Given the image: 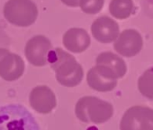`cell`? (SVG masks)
I'll return each instance as SVG.
<instances>
[{
	"label": "cell",
	"mask_w": 153,
	"mask_h": 130,
	"mask_svg": "<svg viewBox=\"0 0 153 130\" xmlns=\"http://www.w3.org/2000/svg\"><path fill=\"white\" fill-rule=\"evenodd\" d=\"M75 113L76 117L82 122L102 124L113 117L114 108L107 101L96 97L87 96L78 100Z\"/></svg>",
	"instance_id": "3957f363"
},
{
	"label": "cell",
	"mask_w": 153,
	"mask_h": 130,
	"mask_svg": "<svg viewBox=\"0 0 153 130\" xmlns=\"http://www.w3.org/2000/svg\"><path fill=\"white\" fill-rule=\"evenodd\" d=\"M138 89L144 97L153 99V67L145 71L139 78Z\"/></svg>",
	"instance_id": "9a60e30c"
},
{
	"label": "cell",
	"mask_w": 153,
	"mask_h": 130,
	"mask_svg": "<svg viewBox=\"0 0 153 130\" xmlns=\"http://www.w3.org/2000/svg\"><path fill=\"white\" fill-rule=\"evenodd\" d=\"M93 36L102 43H109L119 36L118 24L108 16H101L96 19L91 25Z\"/></svg>",
	"instance_id": "30bf717a"
},
{
	"label": "cell",
	"mask_w": 153,
	"mask_h": 130,
	"mask_svg": "<svg viewBox=\"0 0 153 130\" xmlns=\"http://www.w3.org/2000/svg\"><path fill=\"white\" fill-rule=\"evenodd\" d=\"M61 2L68 6V7H76L79 6V2L80 0H61Z\"/></svg>",
	"instance_id": "e0dca14e"
},
{
	"label": "cell",
	"mask_w": 153,
	"mask_h": 130,
	"mask_svg": "<svg viewBox=\"0 0 153 130\" xmlns=\"http://www.w3.org/2000/svg\"><path fill=\"white\" fill-rule=\"evenodd\" d=\"M117 75L111 69L97 64L88 71L87 76L89 87L100 92L113 90L117 85Z\"/></svg>",
	"instance_id": "8992f818"
},
{
	"label": "cell",
	"mask_w": 153,
	"mask_h": 130,
	"mask_svg": "<svg viewBox=\"0 0 153 130\" xmlns=\"http://www.w3.org/2000/svg\"><path fill=\"white\" fill-rule=\"evenodd\" d=\"M143 40L140 34L133 29L124 30L114 43V50L123 56L132 57L142 49Z\"/></svg>",
	"instance_id": "ba28073f"
},
{
	"label": "cell",
	"mask_w": 153,
	"mask_h": 130,
	"mask_svg": "<svg viewBox=\"0 0 153 130\" xmlns=\"http://www.w3.org/2000/svg\"><path fill=\"white\" fill-rule=\"evenodd\" d=\"M25 72L23 59L15 53L8 52L0 60V77L7 81L18 80Z\"/></svg>",
	"instance_id": "8fae6325"
},
{
	"label": "cell",
	"mask_w": 153,
	"mask_h": 130,
	"mask_svg": "<svg viewBox=\"0 0 153 130\" xmlns=\"http://www.w3.org/2000/svg\"><path fill=\"white\" fill-rule=\"evenodd\" d=\"M48 62L55 72L57 81L61 85L73 88L81 82L84 76L82 66L75 57L61 48H56L50 52Z\"/></svg>",
	"instance_id": "6da1fadb"
},
{
	"label": "cell",
	"mask_w": 153,
	"mask_h": 130,
	"mask_svg": "<svg viewBox=\"0 0 153 130\" xmlns=\"http://www.w3.org/2000/svg\"><path fill=\"white\" fill-rule=\"evenodd\" d=\"M51 51V43L44 35H36L31 38L25 48V54L28 61L37 67L48 62V56Z\"/></svg>",
	"instance_id": "52a82bcc"
},
{
	"label": "cell",
	"mask_w": 153,
	"mask_h": 130,
	"mask_svg": "<svg viewBox=\"0 0 153 130\" xmlns=\"http://www.w3.org/2000/svg\"><path fill=\"white\" fill-rule=\"evenodd\" d=\"M0 130H40L32 113L20 104L0 107Z\"/></svg>",
	"instance_id": "7a4b0ae2"
},
{
	"label": "cell",
	"mask_w": 153,
	"mask_h": 130,
	"mask_svg": "<svg viewBox=\"0 0 153 130\" xmlns=\"http://www.w3.org/2000/svg\"><path fill=\"white\" fill-rule=\"evenodd\" d=\"M97 65H104V66L111 69L119 78H123L126 72H127V67L126 63L118 55L111 52H105L100 53L96 61Z\"/></svg>",
	"instance_id": "4fadbf2b"
},
{
	"label": "cell",
	"mask_w": 153,
	"mask_h": 130,
	"mask_svg": "<svg viewBox=\"0 0 153 130\" xmlns=\"http://www.w3.org/2000/svg\"><path fill=\"white\" fill-rule=\"evenodd\" d=\"M29 101L31 107L41 114L51 113L57 105L54 92L45 85H40L33 88L30 93Z\"/></svg>",
	"instance_id": "9c48e42d"
},
{
	"label": "cell",
	"mask_w": 153,
	"mask_h": 130,
	"mask_svg": "<svg viewBox=\"0 0 153 130\" xmlns=\"http://www.w3.org/2000/svg\"><path fill=\"white\" fill-rule=\"evenodd\" d=\"M110 14L117 19H126L132 15L134 5L132 0H112L109 6Z\"/></svg>",
	"instance_id": "5bb4252c"
},
{
	"label": "cell",
	"mask_w": 153,
	"mask_h": 130,
	"mask_svg": "<svg viewBox=\"0 0 153 130\" xmlns=\"http://www.w3.org/2000/svg\"><path fill=\"white\" fill-rule=\"evenodd\" d=\"M105 0H80L79 7L88 15H95L100 12L104 7Z\"/></svg>",
	"instance_id": "2e32d148"
},
{
	"label": "cell",
	"mask_w": 153,
	"mask_h": 130,
	"mask_svg": "<svg viewBox=\"0 0 153 130\" xmlns=\"http://www.w3.org/2000/svg\"><path fill=\"white\" fill-rule=\"evenodd\" d=\"M91 40L88 32L82 28H71L63 35V44L67 50L79 53L85 52L90 45Z\"/></svg>",
	"instance_id": "7c38bea8"
},
{
	"label": "cell",
	"mask_w": 153,
	"mask_h": 130,
	"mask_svg": "<svg viewBox=\"0 0 153 130\" xmlns=\"http://www.w3.org/2000/svg\"><path fill=\"white\" fill-rule=\"evenodd\" d=\"M3 12L10 24L21 27L32 25L38 16L37 7L32 0H8Z\"/></svg>",
	"instance_id": "277c9868"
},
{
	"label": "cell",
	"mask_w": 153,
	"mask_h": 130,
	"mask_svg": "<svg viewBox=\"0 0 153 130\" xmlns=\"http://www.w3.org/2000/svg\"><path fill=\"white\" fill-rule=\"evenodd\" d=\"M8 52H10L7 49H4V48H0V60H1L5 55H7Z\"/></svg>",
	"instance_id": "ac0fdd59"
},
{
	"label": "cell",
	"mask_w": 153,
	"mask_h": 130,
	"mask_svg": "<svg viewBox=\"0 0 153 130\" xmlns=\"http://www.w3.org/2000/svg\"><path fill=\"white\" fill-rule=\"evenodd\" d=\"M121 130H153V109L134 106L126 110L121 123Z\"/></svg>",
	"instance_id": "5b68a950"
}]
</instances>
